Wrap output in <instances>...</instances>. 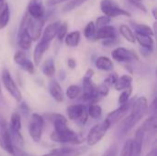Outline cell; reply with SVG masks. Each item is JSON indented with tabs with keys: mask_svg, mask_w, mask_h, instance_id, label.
I'll list each match as a JSON object with an SVG mask.
<instances>
[{
	"mask_svg": "<svg viewBox=\"0 0 157 156\" xmlns=\"http://www.w3.org/2000/svg\"><path fill=\"white\" fill-rule=\"evenodd\" d=\"M96 26H95V23L93 21H90L87 23V25L86 26L85 29H84V35L85 37L87 39V40H91V39H94V36H95V33H96Z\"/></svg>",
	"mask_w": 157,
	"mask_h": 156,
	"instance_id": "cell-31",
	"label": "cell"
},
{
	"mask_svg": "<svg viewBox=\"0 0 157 156\" xmlns=\"http://www.w3.org/2000/svg\"><path fill=\"white\" fill-rule=\"evenodd\" d=\"M117 153H118V148H117V146H115V147L111 148L110 150H109L107 152V154H105L103 156H116Z\"/></svg>",
	"mask_w": 157,
	"mask_h": 156,
	"instance_id": "cell-40",
	"label": "cell"
},
{
	"mask_svg": "<svg viewBox=\"0 0 157 156\" xmlns=\"http://www.w3.org/2000/svg\"><path fill=\"white\" fill-rule=\"evenodd\" d=\"M111 55L114 60H116L117 62H121V63L128 62L132 59L138 60L137 55L132 51H130L124 47H119V48L113 50L111 52Z\"/></svg>",
	"mask_w": 157,
	"mask_h": 156,
	"instance_id": "cell-11",
	"label": "cell"
},
{
	"mask_svg": "<svg viewBox=\"0 0 157 156\" xmlns=\"http://www.w3.org/2000/svg\"><path fill=\"white\" fill-rule=\"evenodd\" d=\"M141 129L143 130V131L144 133L155 131V129H156V120H155V118L151 117V118L147 119L144 121V123L143 124V126L141 127Z\"/></svg>",
	"mask_w": 157,
	"mask_h": 156,
	"instance_id": "cell-27",
	"label": "cell"
},
{
	"mask_svg": "<svg viewBox=\"0 0 157 156\" xmlns=\"http://www.w3.org/2000/svg\"><path fill=\"white\" fill-rule=\"evenodd\" d=\"M0 147L7 154L14 155V145L9 133V128L6 120H0Z\"/></svg>",
	"mask_w": 157,
	"mask_h": 156,
	"instance_id": "cell-8",
	"label": "cell"
},
{
	"mask_svg": "<svg viewBox=\"0 0 157 156\" xmlns=\"http://www.w3.org/2000/svg\"><path fill=\"white\" fill-rule=\"evenodd\" d=\"M44 7L40 0H31L28 5V15L32 18H43L44 16Z\"/></svg>",
	"mask_w": 157,
	"mask_h": 156,
	"instance_id": "cell-12",
	"label": "cell"
},
{
	"mask_svg": "<svg viewBox=\"0 0 157 156\" xmlns=\"http://www.w3.org/2000/svg\"><path fill=\"white\" fill-rule=\"evenodd\" d=\"M80 39H81L80 31L75 30L66 34L64 38V41H65V44L69 47H76L78 46L80 42Z\"/></svg>",
	"mask_w": 157,
	"mask_h": 156,
	"instance_id": "cell-19",
	"label": "cell"
},
{
	"mask_svg": "<svg viewBox=\"0 0 157 156\" xmlns=\"http://www.w3.org/2000/svg\"><path fill=\"white\" fill-rule=\"evenodd\" d=\"M9 130L13 131H20L21 129V119L18 113L15 112L12 114L10 119V124L8 125Z\"/></svg>",
	"mask_w": 157,
	"mask_h": 156,
	"instance_id": "cell-24",
	"label": "cell"
},
{
	"mask_svg": "<svg viewBox=\"0 0 157 156\" xmlns=\"http://www.w3.org/2000/svg\"><path fill=\"white\" fill-rule=\"evenodd\" d=\"M135 40L139 42V44L148 50V51H152L153 47H154V39L152 36L149 35H144V34H139V33H135Z\"/></svg>",
	"mask_w": 157,
	"mask_h": 156,
	"instance_id": "cell-17",
	"label": "cell"
},
{
	"mask_svg": "<svg viewBox=\"0 0 157 156\" xmlns=\"http://www.w3.org/2000/svg\"><path fill=\"white\" fill-rule=\"evenodd\" d=\"M131 107H132V105L129 102H127L124 105H121L119 108H117L116 110L110 112L108 115L106 120L109 122V124L110 126H112L113 124H116L117 122H119L128 113V111L130 110Z\"/></svg>",
	"mask_w": 157,
	"mask_h": 156,
	"instance_id": "cell-10",
	"label": "cell"
},
{
	"mask_svg": "<svg viewBox=\"0 0 157 156\" xmlns=\"http://www.w3.org/2000/svg\"><path fill=\"white\" fill-rule=\"evenodd\" d=\"M51 140L54 143H71V144H78L82 143V140L80 139L79 135L72 131L71 129H68L64 131L61 132H55L52 131L51 134Z\"/></svg>",
	"mask_w": 157,
	"mask_h": 156,
	"instance_id": "cell-6",
	"label": "cell"
},
{
	"mask_svg": "<svg viewBox=\"0 0 157 156\" xmlns=\"http://www.w3.org/2000/svg\"><path fill=\"white\" fill-rule=\"evenodd\" d=\"M133 154V143L132 139H129L128 141L125 142L121 153V156H132Z\"/></svg>",
	"mask_w": 157,
	"mask_h": 156,
	"instance_id": "cell-32",
	"label": "cell"
},
{
	"mask_svg": "<svg viewBox=\"0 0 157 156\" xmlns=\"http://www.w3.org/2000/svg\"><path fill=\"white\" fill-rule=\"evenodd\" d=\"M134 29H135V33H139V34H144V35H149V36H154L155 32L152 29L151 27H149L148 25L145 24H141V23H133L132 22Z\"/></svg>",
	"mask_w": 157,
	"mask_h": 156,
	"instance_id": "cell-23",
	"label": "cell"
},
{
	"mask_svg": "<svg viewBox=\"0 0 157 156\" xmlns=\"http://www.w3.org/2000/svg\"><path fill=\"white\" fill-rule=\"evenodd\" d=\"M130 1H138V2H141L142 0H130Z\"/></svg>",
	"mask_w": 157,
	"mask_h": 156,
	"instance_id": "cell-47",
	"label": "cell"
},
{
	"mask_svg": "<svg viewBox=\"0 0 157 156\" xmlns=\"http://www.w3.org/2000/svg\"><path fill=\"white\" fill-rule=\"evenodd\" d=\"M120 32H121V36H122L126 40H128L129 42L134 43V42L136 41V40H135V35H134L133 31H132V30L131 29V28L128 27L127 25H124V24L121 25V26H120Z\"/></svg>",
	"mask_w": 157,
	"mask_h": 156,
	"instance_id": "cell-22",
	"label": "cell"
},
{
	"mask_svg": "<svg viewBox=\"0 0 157 156\" xmlns=\"http://www.w3.org/2000/svg\"><path fill=\"white\" fill-rule=\"evenodd\" d=\"M87 113H88V116H90L92 119L98 120L102 115V108L98 104H91L87 108Z\"/></svg>",
	"mask_w": 157,
	"mask_h": 156,
	"instance_id": "cell-26",
	"label": "cell"
},
{
	"mask_svg": "<svg viewBox=\"0 0 157 156\" xmlns=\"http://www.w3.org/2000/svg\"><path fill=\"white\" fill-rule=\"evenodd\" d=\"M42 156H61V154H60V153L58 152V150H53V151H52L51 153L46 154H43Z\"/></svg>",
	"mask_w": 157,
	"mask_h": 156,
	"instance_id": "cell-41",
	"label": "cell"
},
{
	"mask_svg": "<svg viewBox=\"0 0 157 156\" xmlns=\"http://www.w3.org/2000/svg\"><path fill=\"white\" fill-rule=\"evenodd\" d=\"M81 87L75 85L70 86L67 90H66V96L68 97V98L70 99H75L76 97H78L81 94Z\"/></svg>",
	"mask_w": 157,
	"mask_h": 156,
	"instance_id": "cell-30",
	"label": "cell"
},
{
	"mask_svg": "<svg viewBox=\"0 0 157 156\" xmlns=\"http://www.w3.org/2000/svg\"><path fill=\"white\" fill-rule=\"evenodd\" d=\"M67 29H68L67 23L64 22V23H62L60 25V27L58 29V31H57V34H56V37L60 41H62L65 38V36L67 34Z\"/></svg>",
	"mask_w": 157,
	"mask_h": 156,
	"instance_id": "cell-35",
	"label": "cell"
},
{
	"mask_svg": "<svg viewBox=\"0 0 157 156\" xmlns=\"http://www.w3.org/2000/svg\"><path fill=\"white\" fill-rule=\"evenodd\" d=\"M109 86L103 83V84L99 85L98 86H97V88H96V94H97L98 97H106L109 94Z\"/></svg>",
	"mask_w": 157,
	"mask_h": 156,
	"instance_id": "cell-36",
	"label": "cell"
},
{
	"mask_svg": "<svg viewBox=\"0 0 157 156\" xmlns=\"http://www.w3.org/2000/svg\"><path fill=\"white\" fill-rule=\"evenodd\" d=\"M132 77L129 74H125L117 79L116 83L114 84V87L118 91L121 90L123 91L132 86Z\"/></svg>",
	"mask_w": 157,
	"mask_h": 156,
	"instance_id": "cell-18",
	"label": "cell"
},
{
	"mask_svg": "<svg viewBox=\"0 0 157 156\" xmlns=\"http://www.w3.org/2000/svg\"><path fill=\"white\" fill-rule=\"evenodd\" d=\"M66 1H69V0H47V6H52L59 5V4L63 3V2H66Z\"/></svg>",
	"mask_w": 157,
	"mask_h": 156,
	"instance_id": "cell-39",
	"label": "cell"
},
{
	"mask_svg": "<svg viewBox=\"0 0 157 156\" xmlns=\"http://www.w3.org/2000/svg\"><path fill=\"white\" fill-rule=\"evenodd\" d=\"M2 96V90H1V84H0V97Z\"/></svg>",
	"mask_w": 157,
	"mask_h": 156,
	"instance_id": "cell-46",
	"label": "cell"
},
{
	"mask_svg": "<svg viewBox=\"0 0 157 156\" xmlns=\"http://www.w3.org/2000/svg\"><path fill=\"white\" fill-rule=\"evenodd\" d=\"M66 113L69 120L75 121L81 125L86 124L88 118L87 107L84 104L71 105L66 108Z\"/></svg>",
	"mask_w": 157,
	"mask_h": 156,
	"instance_id": "cell-3",
	"label": "cell"
},
{
	"mask_svg": "<svg viewBox=\"0 0 157 156\" xmlns=\"http://www.w3.org/2000/svg\"><path fill=\"white\" fill-rule=\"evenodd\" d=\"M48 88H49V92H50L51 96L52 97V98L55 101H57L59 103L63 101V89H62L61 86L56 81H51L49 83Z\"/></svg>",
	"mask_w": 157,
	"mask_h": 156,
	"instance_id": "cell-16",
	"label": "cell"
},
{
	"mask_svg": "<svg viewBox=\"0 0 157 156\" xmlns=\"http://www.w3.org/2000/svg\"><path fill=\"white\" fill-rule=\"evenodd\" d=\"M152 13H153L154 17H155V18H156V8H154V9H153V11H152Z\"/></svg>",
	"mask_w": 157,
	"mask_h": 156,
	"instance_id": "cell-44",
	"label": "cell"
},
{
	"mask_svg": "<svg viewBox=\"0 0 157 156\" xmlns=\"http://www.w3.org/2000/svg\"><path fill=\"white\" fill-rule=\"evenodd\" d=\"M96 66L102 71H110L113 68V62L106 56H100L96 61Z\"/></svg>",
	"mask_w": 157,
	"mask_h": 156,
	"instance_id": "cell-20",
	"label": "cell"
},
{
	"mask_svg": "<svg viewBox=\"0 0 157 156\" xmlns=\"http://www.w3.org/2000/svg\"><path fill=\"white\" fill-rule=\"evenodd\" d=\"M131 3L132 4H133V6H136L137 8H139L141 11H143V12H144V13H146L147 12V9H146V7L141 3V2H138V1H131Z\"/></svg>",
	"mask_w": 157,
	"mask_h": 156,
	"instance_id": "cell-38",
	"label": "cell"
},
{
	"mask_svg": "<svg viewBox=\"0 0 157 156\" xmlns=\"http://www.w3.org/2000/svg\"><path fill=\"white\" fill-rule=\"evenodd\" d=\"M116 38V29L113 26H106L96 30L95 40H114Z\"/></svg>",
	"mask_w": 157,
	"mask_h": 156,
	"instance_id": "cell-14",
	"label": "cell"
},
{
	"mask_svg": "<svg viewBox=\"0 0 157 156\" xmlns=\"http://www.w3.org/2000/svg\"><path fill=\"white\" fill-rule=\"evenodd\" d=\"M2 82L5 86V88L7 90V92L13 97V98L19 102L22 99V95L20 90L18 89L17 86L16 85V82L12 78L10 73L6 68H4L2 71Z\"/></svg>",
	"mask_w": 157,
	"mask_h": 156,
	"instance_id": "cell-7",
	"label": "cell"
},
{
	"mask_svg": "<svg viewBox=\"0 0 157 156\" xmlns=\"http://www.w3.org/2000/svg\"><path fill=\"white\" fill-rule=\"evenodd\" d=\"M61 24H62L61 21H54V22H52L49 25H47V27L43 30L40 40L51 43V41L54 39V37H56L58 29Z\"/></svg>",
	"mask_w": 157,
	"mask_h": 156,
	"instance_id": "cell-13",
	"label": "cell"
},
{
	"mask_svg": "<svg viewBox=\"0 0 157 156\" xmlns=\"http://www.w3.org/2000/svg\"><path fill=\"white\" fill-rule=\"evenodd\" d=\"M132 92V86L122 91V93L120 95L119 99H118L119 104H120L121 106V105H124V104H126V103L128 102V100H129V98H130V96H131Z\"/></svg>",
	"mask_w": 157,
	"mask_h": 156,
	"instance_id": "cell-33",
	"label": "cell"
},
{
	"mask_svg": "<svg viewBox=\"0 0 157 156\" xmlns=\"http://www.w3.org/2000/svg\"><path fill=\"white\" fill-rule=\"evenodd\" d=\"M44 128V119L42 116L33 113L29 125V132L31 139L35 143H39L41 139L42 131Z\"/></svg>",
	"mask_w": 157,
	"mask_h": 156,
	"instance_id": "cell-5",
	"label": "cell"
},
{
	"mask_svg": "<svg viewBox=\"0 0 157 156\" xmlns=\"http://www.w3.org/2000/svg\"><path fill=\"white\" fill-rule=\"evenodd\" d=\"M148 109V102L144 97H141L131 107V114L126 118L123 126L121 128L122 134H126L130 131L145 115Z\"/></svg>",
	"mask_w": 157,
	"mask_h": 156,
	"instance_id": "cell-1",
	"label": "cell"
},
{
	"mask_svg": "<svg viewBox=\"0 0 157 156\" xmlns=\"http://www.w3.org/2000/svg\"><path fill=\"white\" fill-rule=\"evenodd\" d=\"M118 78H119V77H118L117 74H110V75L104 81V84L107 85L108 86H111V85H114V84L116 83V81H117Z\"/></svg>",
	"mask_w": 157,
	"mask_h": 156,
	"instance_id": "cell-37",
	"label": "cell"
},
{
	"mask_svg": "<svg viewBox=\"0 0 157 156\" xmlns=\"http://www.w3.org/2000/svg\"><path fill=\"white\" fill-rule=\"evenodd\" d=\"M55 72V65L52 59H49L44 62L42 65V73L46 76H52Z\"/></svg>",
	"mask_w": 157,
	"mask_h": 156,
	"instance_id": "cell-29",
	"label": "cell"
},
{
	"mask_svg": "<svg viewBox=\"0 0 157 156\" xmlns=\"http://www.w3.org/2000/svg\"><path fill=\"white\" fill-rule=\"evenodd\" d=\"M43 25H44V17L36 19L29 16L26 28L32 40H38L40 38Z\"/></svg>",
	"mask_w": 157,
	"mask_h": 156,
	"instance_id": "cell-9",
	"label": "cell"
},
{
	"mask_svg": "<svg viewBox=\"0 0 157 156\" xmlns=\"http://www.w3.org/2000/svg\"><path fill=\"white\" fill-rule=\"evenodd\" d=\"M4 1L5 0H0V8H2V6H4Z\"/></svg>",
	"mask_w": 157,
	"mask_h": 156,
	"instance_id": "cell-45",
	"label": "cell"
},
{
	"mask_svg": "<svg viewBox=\"0 0 157 156\" xmlns=\"http://www.w3.org/2000/svg\"><path fill=\"white\" fill-rule=\"evenodd\" d=\"M88 0H69L63 7V11L64 13H68L74 9H75L76 7L80 6L81 5H83L84 3H86Z\"/></svg>",
	"mask_w": 157,
	"mask_h": 156,
	"instance_id": "cell-28",
	"label": "cell"
},
{
	"mask_svg": "<svg viewBox=\"0 0 157 156\" xmlns=\"http://www.w3.org/2000/svg\"><path fill=\"white\" fill-rule=\"evenodd\" d=\"M111 21V18L106 17V16H101V17H98L96 20V23H95V26H96V29L98 28V29H101L103 27H106L109 24V22Z\"/></svg>",
	"mask_w": 157,
	"mask_h": 156,
	"instance_id": "cell-34",
	"label": "cell"
},
{
	"mask_svg": "<svg viewBox=\"0 0 157 156\" xmlns=\"http://www.w3.org/2000/svg\"><path fill=\"white\" fill-rule=\"evenodd\" d=\"M14 62L24 69L25 66L29 62V60L27 58V55H26V53L23 51H17L14 54Z\"/></svg>",
	"mask_w": 157,
	"mask_h": 156,
	"instance_id": "cell-25",
	"label": "cell"
},
{
	"mask_svg": "<svg viewBox=\"0 0 157 156\" xmlns=\"http://www.w3.org/2000/svg\"><path fill=\"white\" fill-rule=\"evenodd\" d=\"M49 46H50L49 42L43 41L41 40L35 46L34 52H33V60H34L35 65H39L40 64V61L42 59V56H43L44 52L49 49Z\"/></svg>",
	"mask_w": 157,
	"mask_h": 156,
	"instance_id": "cell-15",
	"label": "cell"
},
{
	"mask_svg": "<svg viewBox=\"0 0 157 156\" xmlns=\"http://www.w3.org/2000/svg\"><path fill=\"white\" fill-rule=\"evenodd\" d=\"M146 156H156V151H155V149H153Z\"/></svg>",
	"mask_w": 157,
	"mask_h": 156,
	"instance_id": "cell-43",
	"label": "cell"
},
{
	"mask_svg": "<svg viewBox=\"0 0 157 156\" xmlns=\"http://www.w3.org/2000/svg\"><path fill=\"white\" fill-rule=\"evenodd\" d=\"M68 65H69L70 68L74 69L75 67V65H76V63H75V61L74 59H69L68 60Z\"/></svg>",
	"mask_w": 157,
	"mask_h": 156,
	"instance_id": "cell-42",
	"label": "cell"
},
{
	"mask_svg": "<svg viewBox=\"0 0 157 156\" xmlns=\"http://www.w3.org/2000/svg\"><path fill=\"white\" fill-rule=\"evenodd\" d=\"M109 128H110V125L109 124V122L106 120H103L102 122L95 125L89 131V133L87 135V138H86L87 144L89 146H94L97 143H98L102 140V138L106 135V133Z\"/></svg>",
	"mask_w": 157,
	"mask_h": 156,
	"instance_id": "cell-2",
	"label": "cell"
},
{
	"mask_svg": "<svg viewBox=\"0 0 157 156\" xmlns=\"http://www.w3.org/2000/svg\"><path fill=\"white\" fill-rule=\"evenodd\" d=\"M10 18V11L7 4H4L0 11V29L6 28L9 22Z\"/></svg>",
	"mask_w": 157,
	"mask_h": 156,
	"instance_id": "cell-21",
	"label": "cell"
},
{
	"mask_svg": "<svg viewBox=\"0 0 157 156\" xmlns=\"http://www.w3.org/2000/svg\"><path fill=\"white\" fill-rule=\"evenodd\" d=\"M100 9L104 13V16L111 18L120 16H124L130 17L132 15L128 11L120 7L117 4H115L112 0H101L100 2Z\"/></svg>",
	"mask_w": 157,
	"mask_h": 156,
	"instance_id": "cell-4",
	"label": "cell"
}]
</instances>
